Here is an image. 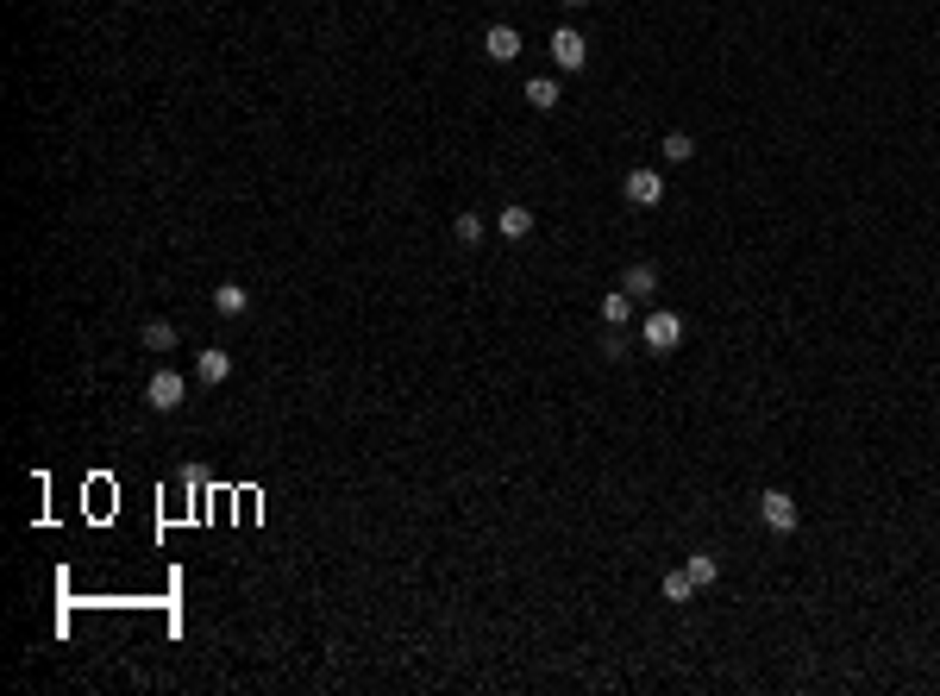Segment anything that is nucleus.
<instances>
[{
    "instance_id": "dca6fc26",
    "label": "nucleus",
    "mask_w": 940,
    "mask_h": 696,
    "mask_svg": "<svg viewBox=\"0 0 940 696\" xmlns=\"http://www.w3.org/2000/svg\"><path fill=\"white\" fill-rule=\"evenodd\" d=\"M452 232H458V245H483V214H458Z\"/></svg>"
},
{
    "instance_id": "0eeeda50",
    "label": "nucleus",
    "mask_w": 940,
    "mask_h": 696,
    "mask_svg": "<svg viewBox=\"0 0 940 696\" xmlns=\"http://www.w3.org/2000/svg\"><path fill=\"white\" fill-rule=\"evenodd\" d=\"M195 377H201V383H226V377H232V352H226V345H207V352H195Z\"/></svg>"
},
{
    "instance_id": "7ed1b4c3",
    "label": "nucleus",
    "mask_w": 940,
    "mask_h": 696,
    "mask_svg": "<svg viewBox=\"0 0 940 696\" xmlns=\"http://www.w3.org/2000/svg\"><path fill=\"white\" fill-rule=\"evenodd\" d=\"M759 521H765L771 533H796V521H803V508L790 502V490H765V496H759Z\"/></svg>"
},
{
    "instance_id": "2eb2a0df",
    "label": "nucleus",
    "mask_w": 940,
    "mask_h": 696,
    "mask_svg": "<svg viewBox=\"0 0 940 696\" xmlns=\"http://www.w3.org/2000/svg\"><path fill=\"white\" fill-rule=\"evenodd\" d=\"M658 151H665V164H690V157H696V138H690V132H665V145H658Z\"/></svg>"
},
{
    "instance_id": "f8f14e48",
    "label": "nucleus",
    "mask_w": 940,
    "mask_h": 696,
    "mask_svg": "<svg viewBox=\"0 0 940 696\" xmlns=\"http://www.w3.org/2000/svg\"><path fill=\"white\" fill-rule=\"evenodd\" d=\"M684 571H690V584H696V590H709L715 577H721V559H715V552H690Z\"/></svg>"
},
{
    "instance_id": "f257e3e1",
    "label": "nucleus",
    "mask_w": 940,
    "mask_h": 696,
    "mask_svg": "<svg viewBox=\"0 0 940 696\" xmlns=\"http://www.w3.org/2000/svg\"><path fill=\"white\" fill-rule=\"evenodd\" d=\"M640 339H646V352H677V339H684V320H677L671 308H652L646 320H640Z\"/></svg>"
},
{
    "instance_id": "39448f33",
    "label": "nucleus",
    "mask_w": 940,
    "mask_h": 696,
    "mask_svg": "<svg viewBox=\"0 0 940 696\" xmlns=\"http://www.w3.org/2000/svg\"><path fill=\"white\" fill-rule=\"evenodd\" d=\"M621 195H627L633 207H658V201H665V176H658V170H646V164H640V170H627V182H621Z\"/></svg>"
},
{
    "instance_id": "9d476101",
    "label": "nucleus",
    "mask_w": 940,
    "mask_h": 696,
    "mask_svg": "<svg viewBox=\"0 0 940 696\" xmlns=\"http://www.w3.org/2000/svg\"><path fill=\"white\" fill-rule=\"evenodd\" d=\"M138 345H145V352H176V327L170 320H145V327H138Z\"/></svg>"
},
{
    "instance_id": "1a4fd4ad",
    "label": "nucleus",
    "mask_w": 940,
    "mask_h": 696,
    "mask_svg": "<svg viewBox=\"0 0 940 696\" xmlns=\"http://www.w3.org/2000/svg\"><path fill=\"white\" fill-rule=\"evenodd\" d=\"M621 289H627L633 301H652V295H658V264H627Z\"/></svg>"
},
{
    "instance_id": "20e7f679",
    "label": "nucleus",
    "mask_w": 940,
    "mask_h": 696,
    "mask_svg": "<svg viewBox=\"0 0 940 696\" xmlns=\"http://www.w3.org/2000/svg\"><path fill=\"white\" fill-rule=\"evenodd\" d=\"M552 63L564 69V76H577V69L590 63V38L571 32V26H558V32H552Z\"/></svg>"
},
{
    "instance_id": "f3484780",
    "label": "nucleus",
    "mask_w": 940,
    "mask_h": 696,
    "mask_svg": "<svg viewBox=\"0 0 940 696\" xmlns=\"http://www.w3.org/2000/svg\"><path fill=\"white\" fill-rule=\"evenodd\" d=\"M690 596H696L690 571H671V577H665V602H690Z\"/></svg>"
},
{
    "instance_id": "4468645a",
    "label": "nucleus",
    "mask_w": 940,
    "mask_h": 696,
    "mask_svg": "<svg viewBox=\"0 0 940 696\" xmlns=\"http://www.w3.org/2000/svg\"><path fill=\"white\" fill-rule=\"evenodd\" d=\"M602 320H608V327H627V320H633V295H627V289L602 295Z\"/></svg>"
},
{
    "instance_id": "9b49d317",
    "label": "nucleus",
    "mask_w": 940,
    "mask_h": 696,
    "mask_svg": "<svg viewBox=\"0 0 940 696\" xmlns=\"http://www.w3.org/2000/svg\"><path fill=\"white\" fill-rule=\"evenodd\" d=\"M496 226H502V239H527V232H533V207H521V201H514V207H502V214H496Z\"/></svg>"
},
{
    "instance_id": "6ab92c4d",
    "label": "nucleus",
    "mask_w": 940,
    "mask_h": 696,
    "mask_svg": "<svg viewBox=\"0 0 940 696\" xmlns=\"http://www.w3.org/2000/svg\"><path fill=\"white\" fill-rule=\"evenodd\" d=\"M564 7H590V0H564Z\"/></svg>"
},
{
    "instance_id": "ddd939ff",
    "label": "nucleus",
    "mask_w": 940,
    "mask_h": 696,
    "mask_svg": "<svg viewBox=\"0 0 940 696\" xmlns=\"http://www.w3.org/2000/svg\"><path fill=\"white\" fill-rule=\"evenodd\" d=\"M558 101H564V88H558L552 76H533V82H527V107H539V113H552Z\"/></svg>"
},
{
    "instance_id": "a211bd4d",
    "label": "nucleus",
    "mask_w": 940,
    "mask_h": 696,
    "mask_svg": "<svg viewBox=\"0 0 940 696\" xmlns=\"http://www.w3.org/2000/svg\"><path fill=\"white\" fill-rule=\"evenodd\" d=\"M602 358H627V339H621V327L602 339Z\"/></svg>"
},
{
    "instance_id": "6e6552de",
    "label": "nucleus",
    "mask_w": 940,
    "mask_h": 696,
    "mask_svg": "<svg viewBox=\"0 0 940 696\" xmlns=\"http://www.w3.org/2000/svg\"><path fill=\"white\" fill-rule=\"evenodd\" d=\"M214 314H220V320H245V314H251L245 283H220V289H214Z\"/></svg>"
},
{
    "instance_id": "f03ea898",
    "label": "nucleus",
    "mask_w": 940,
    "mask_h": 696,
    "mask_svg": "<svg viewBox=\"0 0 940 696\" xmlns=\"http://www.w3.org/2000/svg\"><path fill=\"white\" fill-rule=\"evenodd\" d=\"M182 396H188V377H182V370H157V377L145 383V402H151L157 414H176Z\"/></svg>"
},
{
    "instance_id": "423d86ee",
    "label": "nucleus",
    "mask_w": 940,
    "mask_h": 696,
    "mask_svg": "<svg viewBox=\"0 0 940 696\" xmlns=\"http://www.w3.org/2000/svg\"><path fill=\"white\" fill-rule=\"evenodd\" d=\"M483 57L489 63H514V57H521V32H514V26H489L483 32Z\"/></svg>"
}]
</instances>
